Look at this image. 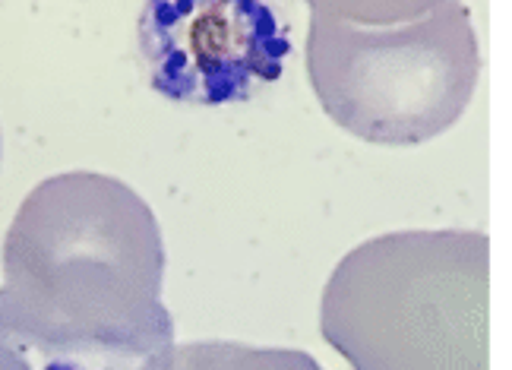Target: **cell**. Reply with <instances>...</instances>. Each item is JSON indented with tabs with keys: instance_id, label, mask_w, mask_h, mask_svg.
I'll return each instance as SVG.
<instances>
[{
	"instance_id": "4",
	"label": "cell",
	"mask_w": 512,
	"mask_h": 370,
	"mask_svg": "<svg viewBox=\"0 0 512 370\" xmlns=\"http://www.w3.org/2000/svg\"><path fill=\"white\" fill-rule=\"evenodd\" d=\"M136 45L155 92L206 108L279 83L291 54L275 0H146Z\"/></svg>"
},
{
	"instance_id": "5",
	"label": "cell",
	"mask_w": 512,
	"mask_h": 370,
	"mask_svg": "<svg viewBox=\"0 0 512 370\" xmlns=\"http://www.w3.org/2000/svg\"><path fill=\"white\" fill-rule=\"evenodd\" d=\"M174 339H95L32 326L0 304V370H171Z\"/></svg>"
},
{
	"instance_id": "8",
	"label": "cell",
	"mask_w": 512,
	"mask_h": 370,
	"mask_svg": "<svg viewBox=\"0 0 512 370\" xmlns=\"http://www.w3.org/2000/svg\"><path fill=\"white\" fill-rule=\"evenodd\" d=\"M0 155H4V136H0Z\"/></svg>"
},
{
	"instance_id": "1",
	"label": "cell",
	"mask_w": 512,
	"mask_h": 370,
	"mask_svg": "<svg viewBox=\"0 0 512 370\" xmlns=\"http://www.w3.org/2000/svg\"><path fill=\"white\" fill-rule=\"evenodd\" d=\"M165 238L127 181L64 171L19 203L0 250V304L32 326L95 339H174Z\"/></svg>"
},
{
	"instance_id": "7",
	"label": "cell",
	"mask_w": 512,
	"mask_h": 370,
	"mask_svg": "<svg viewBox=\"0 0 512 370\" xmlns=\"http://www.w3.org/2000/svg\"><path fill=\"white\" fill-rule=\"evenodd\" d=\"M313 13H323L332 19H342L351 26L364 29H386L402 26L430 13L440 0H304Z\"/></svg>"
},
{
	"instance_id": "2",
	"label": "cell",
	"mask_w": 512,
	"mask_h": 370,
	"mask_svg": "<svg viewBox=\"0 0 512 370\" xmlns=\"http://www.w3.org/2000/svg\"><path fill=\"white\" fill-rule=\"evenodd\" d=\"M320 336L351 370H490V238L415 228L358 244L323 288Z\"/></svg>"
},
{
	"instance_id": "6",
	"label": "cell",
	"mask_w": 512,
	"mask_h": 370,
	"mask_svg": "<svg viewBox=\"0 0 512 370\" xmlns=\"http://www.w3.org/2000/svg\"><path fill=\"white\" fill-rule=\"evenodd\" d=\"M171 370H323V364L298 348H253L212 339L174 345Z\"/></svg>"
},
{
	"instance_id": "3",
	"label": "cell",
	"mask_w": 512,
	"mask_h": 370,
	"mask_svg": "<svg viewBox=\"0 0 512 370\" xmlns=\"http://www.w3.org/2000/svg\"><path fill=\"white\" fill-rule=\"evenodd\" d=\"M307 80L345 133L373 146H421L456 127L481 76L465 0H440L402 26L364 29L310 13Z\"/></svg>"
}]
</instances>
